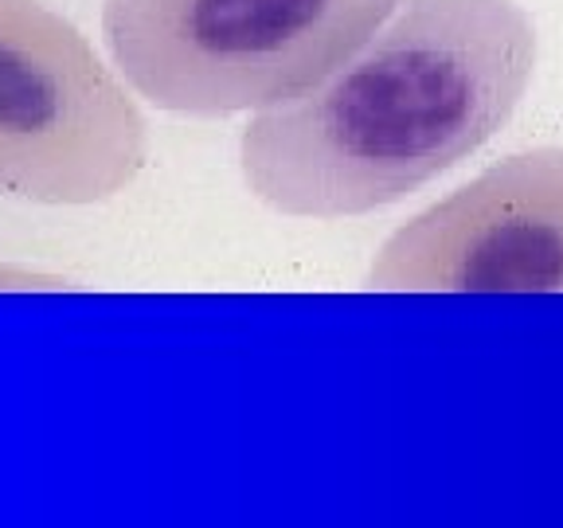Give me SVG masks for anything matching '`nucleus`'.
Segmentation results:
<instances>
[{"label": "nucleus", "mask_w": 563, "mask_h": 528, "mask_svg": "<svg viewBox=\"0 0 563 528\" xmlns=\"http://www.w3.org/2000/svg\"><path fill=\"white\" fill-rule=\"evenodd\" d=\"M399 0H107L102 39L137 98L232 117L298 102L356 55Z\"/></svg>", "instance_id": "2"}, {"label": "nucleus", "mask_w": 563, "mask_h": 528, "mask_svg": "<svg viewBox=\"0 0 563 528\" xmlns=\"http://www.w3.org/2000/svg\"><path fill=\"white\" fill-rule=\"evenodd\" d=\"M372 290L563 293V146L528 149L391 231Z\"/></svg>", "instance_id": "4"}, {"label": "nucleus", "mask_w": 563, "mask_h": 528, "mask_svg": "<svg viewBox=\"0 0 563 528\" xmlns=\"http://www.w3.org/2000/svg\"><path fill=\"white\" fill-rule=\"evenodd\" d=\"M36 282L55 286V278H43V274H36V271H12V266H0V290H28V286H36Z\"/></svg>", "instance_id": "5"}, {"label": "nucleus", "mask_w": 563, "mask_h": 528, "mask_svg": "<svg viewBox=\"0 0 563 528\" xmlns=\"http://www.w3.org/2000/svg\"><path fill=\"white\" fill-rule=\"evenodd\" d=\"M516 0H399L352 59L298 102L251 114L239 168L293 219L388 208L486 146L536 75Z\"/></svg>", "instance_id": "1"}, {"label": "nucleus", "mask_w": 563, "mask_h": 528, "mask_svg": "<svg viewBox=\"0 0 563 528\" xmlns=\"http://www.w3.org/2000/svg\"><path fill=\"white\" fill-rule=\"evenodd\" d=\"M149 161L134 90L43 0H0V196L107 204Z\"/></svg>", "instance_id": "3"}]
</instances>
